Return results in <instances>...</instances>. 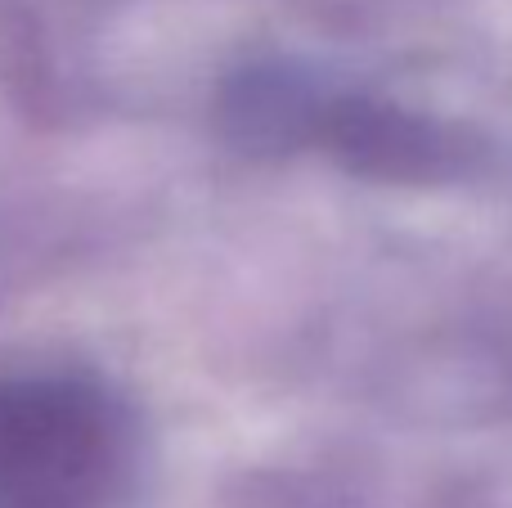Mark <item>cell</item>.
Segmentation results:
<instances>
[{"mask_svg": "<svg viewBox=\"0 0 512 508\" xmlns=\"http://www.w3.org/2000/svg\"><path fill=\"white\" fill-rule=\"evenodd\" d=\"M126 477L117 405L77 378L0 383V508H113Z\"/></svg>", "mask_w": 512, "mask_h": 508, "instance_id": "cell-1", "label": "cell"}, {"mask_svg": "<svg viewBox=\"0 0 512 508\" xmlns=\"http://www.w3.org/2000/svg\"><path fill=\"white\" fill-rule=\"evenodd\" d=\"M315 140L373 180H436L459 171L463 149L445 126L382 99H324Z\"/></svg>", "mask_w": 512, "mask_h": 508, "instance_id": "cell-2", "label": "cell"}, {"mask_svg": "<svg viewBox=\"0 0 512 508\" xmlns=\"http://www.w3.org/2000/svg\"><path fill=\"white\" fill-rule=\"evenodd\" d=\"M319 95L310 81L288 77L279 68H256V72H239L225 95V117H230V131L243 144L256 149H279V144H297L310 140L319 126Z\"/></svg>", "mask_w": 512, "mask_h": 508, "instance_id": "cell-3", "label": "cell"}]
</instances>
